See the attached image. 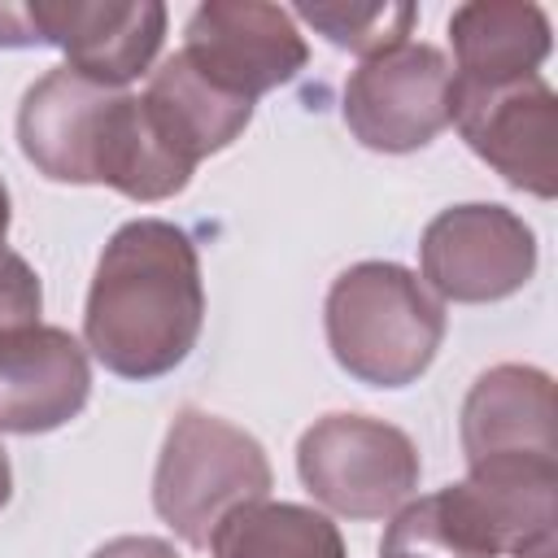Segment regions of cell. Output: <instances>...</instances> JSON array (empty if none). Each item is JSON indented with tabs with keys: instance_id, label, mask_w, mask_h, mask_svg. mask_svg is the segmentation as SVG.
I'll use <instances>...</instances> for the list:
<instances>
[{
	"instance_id": "7a4b0ae2",
	"label": "cell",
	"mask_w": 558,
	"mask_h": 558,
	"mask_svg": "<svg viewBox=\"0 0 558 558\" xmlns=\"http://www.w3.org/2000/svg\"><path fill=\"white\" fill-rule=\"evenodd\" d=\"M340 371L371 388L414 384L445 340V305L397 262H357L336 275L323 305Z\"/></svg>"
},
{
	"instance_id": "ffe728a7",
	"label": "cell",
	"mask_w": 558,
	"mask_h": 558,
	"mask_svg": "<svg viewBox=\"0 0 558 558\" xmlns=\"http://www.w3.org/2000/svg\"><path fill=\"white\" fill-rule=\"evenodd\" d=\"M0 48H39L26 4H0Z\"/></svg>"
},
{
	"instance_id": "44dd1931",
	"label": "cell",
	"mask_w": 558,
	"mask_h": 558,
	"mask_svg": "<svg viewBox=\"0 0 558 558\" xmlns=\"http://www.w3.org/2000/svg\"><path fill=\"white\" fill-rule=\"evenodd\" d=\"M9 497H13V466H9V453L0 445V510L9 506Z\"/></svg>"
},
{
	"instance_id": "ac0fdd59",
	"label": "cell",
	"mask_w": 558,
	"mask_h": 558,
	"mask_svg": "<svg viewBox=\"0 0 558 558\" xmlns=\"http://www.w3.org/2000/svg\"><path fill=\"white\" fill-rule=\"evenodd\" d=\"M39 310H44L39 275L31 270V262L22 253L0 248V340H9L13 331L35 327Z\"/></svg>"
},
{
	"instance_id": "52a82bcc",
	"label": "cell",
	"mask_w": 558,
	"mask_h": 558,
	"mask_svg": "<svg viewBox=\"0 0 558 558\" xmlns=\"http://www.w3.org/2000/svg\"><path fill=\"white\" fill-rule=\"evenodd\" d=\"M218 92L257 100L283 83H292L305 61L310 44L296 17L279 4L262 0H205L192 9L179 48Z\"/></svg>"
},
{
	"instance_id": "8992f818",
	"label": "cell",
	"mask_w": 558,
	"mask_h": 558,
	"mask_svg": "<svg viewBox=\"0 0 558 558\" xmlns=\"http://www.w3.org/2000/svg\"><path fill=\"white\" fill-rule=\"evenodd\" d=\"M344 126L371 153L427 148L453 113V65L432 44H397L366 57L344 83Z\"/></svg>"
},
{
	"instance_id": "3957f363",
	"label": "cell",
	"mask_w": 558,
	"mask_h": 558,
	"mask_svg": "<svg viewBox=\"0 0 558 558\" xmlns=\"http://www.w3.org/2000/svg\"><path fill=\"white\" fill-rule=\"evenodd\" d=\"M270 484V458L257 436L209 410L183 405L157 453L153 510L179 541L205 549L218 523L248 501H266Z\"/></svg>"
},
{
	"instance_id": "ba28073f",
	"label": "cell",
	"mask_w": 558,
	"mask_h": 558,
	"mask_svg": "<svg viewBox=\"0 0 558 558\" xmlns=\"http://www.w3.org/2000/svg\"><path fill=\"white\" fill-rule=\"evenodd\" d=\"M449 122L510 187L541 201L558 192V96L541 74L506 87H453Z\"/></svg>"
},
{
	"instance_id": "30bf717a",
	"label": "cell",
	"mask_w": 558,
	"mask_h": 558,
	"mask_svg": "<svg viewBox=\"0 0 558 558\" xmlns=\"http://www.w3.org/2000/svg\"><path fill=\"white\" fill-rule=\"evenodd\" d=\"M92 397L87 349L52 323L0 340V432L44 436L83 414Z\"/></svg>"
},
{
	"instance_id": "9a60e30c",
	"label": "cell",
	"mask_w": 558,
	"mask_h": 558,
	"mask_svg": "<svg viewBox=\"0 0 558 558\" xmlns=\"http://www.w3.org/2000/svg\"><path fill=\"white\" fill-rule=\"evenodd\" d=\"M214 558H349L340 527L296 501H248L231 510L205 545Z\"/></svg>"
},
{
	"instance_id": "8fae6325",
	"label": "cell",
	"mask_w": 558,
	"mask_h": 558,
	"mask_svg": "<svg viewBox=\"0 0 558 558\" xmlns=\"http://www.w3.org/2000/svg\"><path fill=\"white\" fill-rule=\"evenodd\" d=\"M118 87L92 83L70 65L35 78L17 105L22 157L52 183H96V153Z\"/></svg>"
},
{
	"instance_id": "4fadbf2b",
	"label": "cell",
	"mask_w": 558,
	"mask_h": 558,
	"mask_svg": "<svg viewBox=\"0 0 558 558\" xmlns=\"http://www.w3.org/2000/svg\"><path fill=\"white\" fill-rule=\"evenodd\" d=\"M453 87H506L532 78L554 48L549 17L527 0H471L449 17Z\"/></svg>"
},
{
	"instance_id": "5b68a950",
	"label": "cell",
	"mask_w": 558,
	"mask_h": 558,
	"mask_svg": "<svg viewBox=\"0 0 558 558\" xmlns=\"http://www.w3.org/2000/svg\"><path fill=\"white\" fill-rule=\"evenodd\" d=\"M418 270L436 301H506L536 275V231L493 201L449 205L423 227Z\"/></svg>"
},
{
	"instance_id": "277c9868",
	"label": "cell",
	"mask_w": 558,
	"mask_h": 558,
	"mask_svg": "<svg viewBox=\"0 0 558 558\" xmlns=\"http://www.w3.org/2000/svg\"><path fill=\"white\" fill-rule=\"evenodd\" d=\"M296 475L344 519H392L418 488L414 440L371 414H323L296 440Z\"/></svg>"
},
{
	"instance_id": "e0dca14e",
	"label": "cell",
	"mask_w": 558,
	"mask_h": 558,
	"mask_svg": "<svg viewBox=\"0 0 558 558\" xmlns=\"http://www.w3.org/2000/svg\"><path fill=\"white\" fill-rule=\"evenodd\" d=\"M288 13L314 26L327 44L357 52L362 61L405 44L418 22V9L401 0H318V4H296Z\"/></svg>"
},
{
	"instance_id": "7402d4cb",
	"label": "cell",
	"mask_w": 558,
	"mask_h": 558,
	"mask_svg": "<svg viewBox=\"0 0 558 558\" xmlns=\"http://www.w3.org/2000/svg\"><path fill=\"white\" fill-rule=\"evenodd\" d=\"M9 222H13V201H9V187H4V179H0V248H4Z\"/></svg>"
},
{
	"instance_id": "7c38bea8",
	"label": "cell",
	"mask_w": 558,
	"mask_h": 558,
	"mask_svg": "<svg viewBox=\"0 0 558 558\" xmlns=\"http://www.w3.org/2000/svg\"><path fill=\"white\" fill-rule=\"evenodd\" d=\"M462 453L466 466L558 458L549 371L523 362H501L484 371L462 401Z\"/></svg>"
},
{
	"instance_id": "9c48e42d",
	"label": "cell",
	"mask_w": 558,
	"mask_h": 558,
	"mask_svg": "<svg viewBox=\"0 0 558 558\" xmlns=\"http://www.w3.org/2000/svg\"><path fill=\"white\" fill-rule=\"evenodd\" d=\"M35 44L65 52V65L92 83L126 87L148 74L166 39L161 0H31Z\"/></svg>"
},
{
	"instance_id": "5bb4252c",
	"label": "cell",
	"mask_w": 558,
	"mask_h": 558,
	"mask_svg": "<svg viewBox=\"0 0 558 558\" xmlns=\"http://www.w3.org/2000/svg\"><path fill=\"white\" fill-rule=\"evenodd\" d=\"M144 113L157 126L161 144L196 170V161L231 148L253 122V100L218 92L183 52L166 57L144 87Z\"/></svg>"
},
{
	"instance_id": "6da1fadb",
	"label": "cell",
	"mask_w": 558,
	"mask_h": 558,
	"mask_svg": "<svg viewBox=\"0 0 558 558\" xmlns=\"http://www.w3.org/2000/svg\"><path fill=\"white\" fill-rule=\"evenodd\" d=\"M205 283L201 257L183 227L166 218H131L100 248L83 340L118 379L170 375L201 336Z\"/></svg>"
},
{
	"instance_id": "2e32d148",
	"label": "cell",
	"mask_w": 558,
	"mask_h": 558,
	"mask_svg": "<svg viewBox=\"0 0 558 558\" xmlns=\"http://www.w3.org/2000/svg\"><path fill=\"white\" fill-rule=\"evenodd\" d=\"M379 558H501V554L480 536V527L466 519L453 488L445 484L440 493L405 501L392 514Z\"/></svg>"
},
{
	"instance_id": "d6986e66",
	"label": "cell",
	"mask_w": 558,
	"mask_h": 558,
	"mask_svg": "<svg viewBox=\"0 0 558 558\" xmlns=\"http://www.w3.org/2000/svg\"><path fill=\"white\" fill-rule=\"evenodd\" d=\"M92 558H179V549L161 536H113Z\"/></svg>"
}]
</instances>
